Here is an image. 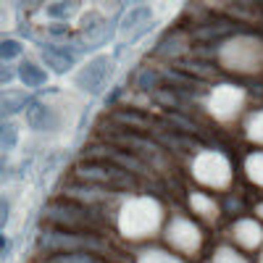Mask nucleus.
Masks as SVG:
<instances>
[{"instance_id":"nucleus-1","label":"nucleus","mask_w":263,"mask_h":263,"mask_svg":"<svg viewBox=\"0 0 263 263\" xmlns=\"http://www.w3.org/2000/svg\"><path fill=\"white\" fill-rule=\"evenodd\" d=\"M42 216H45V221L50 227L69 229V232H82V229H90L92 224H98V213L90 205L69 200V197L48 203L45 211H42Z\"/></svg>"},{"instance_id":"nucleus-2","label":"nucleus","mask_w":263,"mask_h":263,"mask_svg":"<svg viewBox=\"0 0 263 263\" xmlns=\"http://www.w3.org/2000/svg\"><path fill=\"white\" fill-rule=\"evenodd\" d=\"M37 248L40 250H48L50 255L53 253H87V250H103V245L98 242V237L92 234H84V232H69V229H55V227H48L42 229L40 237H37Z\"/></svg>"},{"instance_id":"nucleus-3","label":"nucleus","mask_w":263,"mask_h":263,"mask_svg":"<svg viewBox=\"0 0 263 263\" xmlns=\"http://www.w3.org/2000/svg\"><path fill=\"white\" fill-rule=\"evenodd\" d=\"M192 174L208 187H227L229 179H232L229 161L224 156H218V153H213V150H205L195 158Z\"/></svg>"},{"instance_id":"nucleus-4","label":"nucleus","mask_w":263,"mask_h":263,"mask_svg":"<svg viewBox=\"0 0 263 263\" xmlns=\"http://www.w3.org/2000/svg\"><path fill=\"white\" fill-rule=\"evenodd\" d=\"M74 174L82 182H90V184H100V187H129L132 177L126 168H116V166H108L105 161H90V163H79L74 168Z\"/></svg>"},{"instance_id":"nucleus-5","label":"nucleus","mask_w":263,"mask_h":263,"mask_svg":"<svg viewBox=\"0 0 263 263\" xmlns=\"http://www.w3.org/2000/svg\"><path fill=\"white\" fill-rule=\"evenodd\" d=\"M108 74H111V58L108 55H95L90 63H84L79 69L74 84H77V90H82L87 95H95V92L103 90Z\"/></svg>"},{"instance_id":"nucleus-6","label":"nucleus","mask_w":263,"mask_h":263,"mask_svg":"<svg viewBox=\"0 0 263 263\" xmlns=\"http://www.w3.org/2000/svg\"><path fill=\"white\" fill-rule=\"evenodd\" d=\"M250 45L253 42H248V40H239V42H234V45H227V50L221 53L224 66H229L232 71H255V66L260 63V50L253 48L248 53Z\"/></svg>"},{"instance_id":"nucleus-7","label":"nucleus","mask_w":263,"mask_h":263,"mask_svg":"<svg viewBox=\"0 0 263 263\" xmlns=\"http://www.w3.org/2000/svg\"><path fill=\"white\" fill-rule=\"evenodd\" d=\"M239 105H242V90L239 87L224 84V87H216L211 95V114L221 121H229L239 111Z\"/></svg>"},{"instance_id":"nucleus-8","label":"nucleus","mask_w":263,"mask_h":263,"mask_svg":"<svg viewBox=\"0 0 263 263\" xmlns=\"http://www.w3.org/2000/svg\"><path fill=\"white\" fill-rule=\"evenodd\" d=\"M24 116H27V126L34 132H55L61 124L58 114L42 100H29L24 108Z\"/></svg>"},{"instance_id":"nucleus-9","label":"nucleus","mask_w":263,"mask_h":263,"mask_svg":"<svg viewBox=\"0 0 263 263\" xmlns=\"http://www.w3.org/2000/svg\"><path fill=\"white\" fill-rule=\"evenodd\" d=\"M168 239L182 250H195L200 245V232H197L190 221H184V218H177L168 229Z\"/></svg>"},{"instance_id":"nucleus-10","label":"nucleus","mask_w":263,"mask_h":263,"mask_svg":"<svg viewBox=\"0 0 263 263\" xmlns=\"http://www.w3.org/2000/svg\"><path fill=\"white\" fill-rule=\"evenodd\" d=\"M42 61H45V66L53 74H66L77 63V55L69 50H61L58 45H45L42 48Z\"/></svg>"},{"instance_id":"nucleus-11","label":"nucleus","mask_w":263,"mask_h":263,"mask_svg":"<svg viewBox=\"0 0 263 263\" xmlns=\"http://www.w3.org/2000/svg\"><path fill=\"white\" fill-rule=\"evenodd\" d=\"M32 98L24 90H6L0 92V119H8L13 114H24V108Z\"/></svg>"},{"instance_id":"nucleus-12","label":"nucleus","mask_w":263,"mask_h":263,"mask_svg":"<svg viewBox=\"0 0 263 263\" xmlns=\"http://www.w3.org/2000/svg\"><path fill=\"white\" fill-rule=\"evenodd\" d=\"M16 74H18L21 82H24L27 90H37V87H42V84L48 82V71H45V69H40V66L32 63V61H21Z\"/></svg>"},{"instance_id":"nucleus-13","label":"nucleus","mask_w":263,"mask_h":263,"mask_svg":"<svg viewBox=\"0 0 263 263\" xmlns=\"http://www.w3.org/2000/svg\"><path fill=\"white\" fill-rule=\"evenodd\" d=\"M150 18H153V11L147 8V6H137V8H132L126 16H124V21H121V29H124V34H129L132 29H145V27H150Z\"/></svg>"},{"instance_id":"nucleus-14","label":"nucleus","mask_w":263,"mask_h":263,"mask_svg":"<svg viewBox=\"0 0 263 263\" xmlns=\"http://www.w3.org/2000/svg\"><path fill=\"white\" fill-rule=\"evenodd\" d=\"M234 234H237V239H239L245 248H255L260 239H263V232H260V227H258L255 221H239V224L234 227Z\"/></svg>"},{"instance_id":"nucleus-15","label":"nucleus","mask_w":263,"mask_h":263,"mask_svg":"<svg viewBox=\"0 0 263 263\" xmlns=\"http://www.w3.org/2000/svg\"><path fill=\"white\" fill-rule=\"evenodd\" d=\"M18 145V126L11 119H0V153H11Z\"/></svg>"},{"instance_id":"nucleus-16","label":"nucleus","mask_w":263,"mask_h":263,"mask_svg":"<svg viewBox=\"0 0 263 263\" xmlns=\"http://www.w3.org/2000/svg\"><path fill=\"white\" fill-rule=\"evenodd\" d=\"M45 263H98V258L90 255V253L77 250V253H53Z\"/></svg>"},{"instance_id":"nucleus-17","label":"nucleus","mask_w":263,"mask_h":263,"mask_svg":"<svg viewBox=\"0 0 263 263\" xmlns=\"http://www.w3.org/2000/svg\"><path fill=\"white\" fill-rule=\"evenodd\" d=\"M77 11V0H55L48 6V16L50 18H69Z\"/></svg>"},{"instance_id":"nucleus-18","label":"nucleus","mask_w":263,"mask_h":263,"mask_svg":"<svg viewBox=\"0 0 263 263\" xmlns=\"http://www.w3.org/2000/svg\"><path fill=\"white\" fill-rule=\"evenodd\" d=\"M245 171L255 184H263V153H253L245 161Z\"/></svg>"},{"instance_id":"nucleus-19","label":"nucleus","mask_w":263,"mask_h":263,"mask_svg":"<svg viewBox=\"0 0 263 263\" xmlns=\"http://www.w3.org/2000/svg\"><path fill=\"white\" fill-rule=\"evenodd\" d=\"M21 42L18 40H0V61H11L21 55Z\"/></svg>"},{"instance_id":"nucleus-20","label":"nucleus","mask_w":263,"mask_h":263,"mask_svg":"<svg viewBox=\"0 0 263 263\" xmlns=\"http://www.w3.org/2000/svg\"><path fill=\"white\" fill-rule=\"evenodd\" d=\"M248 137H250L253 142H263V111L250 119V124H248Z\"/></svg>"},{"instance_id":"nucleus-21","label":"nucleus","mask_w":263,"mask_h":263,"mask_svg":"<svg viewBox=\"0 0 263 263\" xmlns=\"http://www.w3.org/2000/svg\"><path fill=\"white\" fill-rule=\"evenodd\" d=\"M192 205L197 211H203L205 216H213V211H216V205L208 200V197H203V195H192Z\"/></svg>"},{"instance_id":"nucleus-22","label":"nucleus","mask_w":263,"mask_h":263,"mask_svg":"<svg viewBox=\"0 0 263 263\" xmlns=\"http://www.w3.org/2000/svg\"><path fill=\"white\" fill-rule=\"evenodd\" d=\"M216 263H245L242 258H239L234 250H229V248H221L216 253Z\"/></svg>"},{"instance_id":"nucleus-23","label":"nucleus","mask_w":263,"mask_h":263,"mask_svg":"<svg viewBox=\"0 0 263 263\" xmlns=\"http://www.w3.org/2000/svg\"><path fill=\"white\" fill-rule=\"evenodd\" d=\"M142 263H179V260L171 258V255H166V253H147Z\"/></svg>"},{"instance_id":"nucleus-24","label":"nucleus","mask_w":263,"mask_h":263,"mask_svg":"<svg viewBox=\"0 0 263 263\" xmlns=\"http://www.w3.org/2000/svg\"><path fill=\"white\" fill-rule=\"evenodd\" d=\"M8 177H11V163L6 158V153H0V184H6Z\"/></svg>"},{"instance_id":"nucleus-25","label":"nucleus","mask_w":263,"mask_h":263,"mask_svg":"<svg viewBox=\"0 0 263 263\" xmlns=\"http://www.w3.org/2000/svg\"><path fill=\"white\" fill-rule=\"evenodd\" d=\"M8 213H11V205H8V200L3 195H0V229L6 227V221H8Z\"/></svg>"},{"instance_id":"nucleus-26","label":"nucleus","mask_w":263,"mask_h":263,"mask_svg":"<svg viewBox=\"0 0 263 263\" xmlns=\"http://www.w3.org/2000/svg\"><path fill=\"white\" fill-rule=\"evenodd\" d=\"M153 84H156V74H153V71H145L142 79H140V87H142V90H153Z\"/></svg>"},{"instance_id":"nucleus-27","label":"nucleus","mask_w":263,"mask_h":263,"mask_svg":"<svg viewBox=\"0 0 263 263\" xmlns=\"http://www.w3.org/2000/svg\"><path fill=\"white\" fill-rule=\"evenodd\" d=\"M18 6L24 11H37L40 6H45V0H18Z\"/></svg>"},{"instance_id":"nucleus-28","label":"nucleus","mask_w":263,"mask_h":263,"mask_svg":"<svg viewBox=\"0 0 263 263\" xmlns=\"http://www.w3.org/2000/svg\"><path fill=\"white\" fill-rule=\"evenodd\" d=\"M11 79H13V71L8 69L6 63H0V87H3V84H8Z\"/></svg>"},{"instance_id":"nucleus-29","label":"nucleus","mask_w":263,"mask_h":263,"mask_svg":"<svg viewBox=\"0 0 263 263\" xmlns=\"http://www.w3.org/2000/svg\"><path fill=\"white\" fill-rule=\"evenodd\" d=\"M50 34H53V37H69V29H63V27H53V29H50Z\"/></svg>"},{"instance_id":"nucleus-30","label":"nucleus","mask_w":263,"mask_h":263,"mask_svg":"<svg viewBox=\"0 0 263 263\" xmlns=\"http://www.w3.org/2000/svg\"><path fill=\"white\" fill-rule=\"evenodd\" d=\"M3 250H6V237L0 234V253H3Z\"/></svg>"},{"instance_id":"nucleus-31","label":"nucleus","mask_w":263,"mask_h":263,"mask_svg":"<svg viewBox=\"0 0 263 263\" xmlns=\"http://www.w3.org/2000/svg\"><path fill=\"white\" fill-rule=\"evenodd\" d=\"M258 213H260V216H263V205H260V208H258Z\"/></svg>"}]
</instances>
